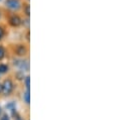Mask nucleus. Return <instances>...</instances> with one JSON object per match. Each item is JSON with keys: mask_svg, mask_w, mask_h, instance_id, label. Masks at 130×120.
<instances>
[{"mask_svg": "<svg viewBox=\"0 0 130 120\" xmlns=\"http://www.w3.org/2000/svg\"><path fill=\"white\" fill-rule=\"evenodd\" d=\"M13 88H14V87H13L12 81H11L10 79H7V80H5V81L3 82V84L1 85V92H2L4 95L8 96V95H10V94L12 93Z\"/></svg>", "mask_w": 130, "mask_h": 120, "instance_id": "nucleus-1", "label": "nucleus"}, {"mask_svg": "<svg viewBox=\"0 0 130 120\" xmlns=\"http://www.w3.org/2000/svg\"><path fill=\"white\" fill-rule=\"evenodd\" d=\"M5 5L7 8L11 10H18L21 7V3L19 0H6Z\"/></svg>", "mask_w": 130, "mask_h": 120, "instance_id": "nucleus-2", "label": "nucleus"}, {"mask_svg": "<svg viewBox=\"0 0 130 120\" xmlns=\"http://www.w3.org/2000/svg\"><path fill=\"white\" fill-rule=\"evenodd\" d=\"M9 24L11 25V26H13V27H18V26H20L21 25V23H22V20H21V18L18 16V15H15V14H13V15H11L10 17H9Z\"/></svg>", "mask_w": 130, "mask_h": 120, "instance_id": "nucleus-3", "label": "nucleus"}, {"mask_svg": "<svg viewBox=\"0 0 130 120\" xmlns=\"http://www.w3.org/2000/svg\"><path fill=\"white\" fill-rule=\"evenodd\" d=\"M14 65H16L21 70H28V63L26 61L17 60L14 62Z\"/></svg>", "mask_w": 130, "mask_h": 120, "instance_id": "nucleus-4", "label": "nucleus"}, {"mask_svg": "<svg viewBox=\"0 0 130 120\" xmlns=\"http://www.w3.org/2000/svg\"><path fill=\"white\" fill-rule=\"evenodd\" d=\"M26 52H27L26 48H25L24 46H22V44H18V46L15 48V54H16L17 56H24V55L26 54Z\"/></svg>", "mask_w": 130, "mask_h": 120, "instance_id": "nucleus-5", "label": "nucleus"}, {"mask_svg": "<svg viewBox=\"0 0 130 120\" xmlns=\"http://www.w3.org/2000/svg\"><path fill=\"white\" fill-rule=\"evenodd\" d=\"M11 112H12V117L14 118V120H22L21 119V116L17 113V111H16V109L14 108V109H12L11 110Z\"/></svg>", "mask_w": 130, "mask_h": 120, "instance_id": "nucleus-6", "label": "nucleus"}, {"mask_svg": "<svg viewBox=\"0 0 130 120\" xmlns=\"http://www.w3.org/2000/svg\"><path fill=\"white\" fill-rule=\"evenodd\" d=\"M23 98H24V101H25L27 104H29V102H30V92H29V90H27L24 93Z\"/></svg>", "mask_w": 130, "mask_h": 120, "instance_id": "nucleus-7", "label": "nucleus"}, {"mask_svg": "<svg viewBox=\"0 0 130 120\" xmlns=\"http://www.w3.org/2000/svg\"><path fill=\"white\" fill-rule=\"evenodd\" d=\"M8 71V66L4 65V64H1L0 65V74H4Z\"/></svg>", "mask_w": 130, "mask_h": 120, "instance_id": "nucleus-8", "label": "nucleus"}, {"mask_svg": "<svg viewBox=\"0 0 130 120\" xmlns=\"http://www.w3.org/2000/svg\"><path fill=\"white\" fill-rule=\"evenodd\" d=\"M4 57H5V49L2 46H0V61L2 60Z\"/></svg>", "mask_w": 130, "mask_h": 120, "instance_id": "nucleus-9", "label": "nucleus"}, {"mask_svg": "<svg viewBox=\"0 0 130 120\" xmlns=\"http://www.w3.org/2000/svg\"><path fill=\"white\" fill-rule=\"evenodd\" d=\"M6 108H7L8 110H12V109H14V108H15V103H14V102H10V103H8V104L6 105Z\"/></svg>", "mask_w": 130, "mask_h": 120, "instance_id": "nucleus-10", "label": "nucleus"}, {"mask_svg": "<svg viewBox=\"0 0 130 120\" xmlns=\"http://www.w3.org/2000/svg\"><path fill=\"white\" fill-rule=\"evenodd\" d=\"M4 34H5V31H4V28L2 26H0V40L4 37Z\"/></svg>", "mask_w": 130, "mask_h": 120, "instance_id": "nucleus-11", "label": "nucleus"}, {"mask_svg": "<svg viewBox=\"0 0 130 120\" xmlns=\"http://www.w3.org/2000/svg\"><path fill=\"white\" fill-rule=\"evenodd\" d=\"M29 81H30V79H29V77L27 76V77L25 78V85H26L27 90H29Z\"/></svg>", "mask_w": 130, "mask_h": 120, "instance_id": "nucleus-12", "label": "nucleus"}, {"mask_svg": "<svg viewBox=\"0 0 130 120\" xmlns=\"http://www.w3.org/2000/svg\"><path fill=\"white\" fill-rule=\"evenodd\" d=\"M25 14L27 16H29V5L28 4H26V6H25Z\"/></svg>", "mask_w": 130, "mask_h": 120, "instance_id": "nucleus-13", "label": "nucleus"}, {"mask_svg": "<svg viewBox=\"0 0 130 120\" xmlns=\"http://www.w3.org/2000/svg\"><path fill=\"white\" fill-rule=\"evenodd\" d=\"M0 120H10V118H9V116L7 114H4V115H2V117L0 118Z\"/></svg>", "mask_w": 130, "mask_h": 120, "instance_id": "nucleus-14", "label": "nucleus"}, {"mask_svg": "<svg viewBox=\"0 0 130 120\" xmlns=\"http://www.w3.org/2000/svg\"><path fill=\"white\" fill-rule=\"evenodd\" d=\"M0 114H1V107H0Z\"/></svg>", "mask_w": 130, "mask_h": 120, "instance_id": "nucleus-15", "label": "nucleus"}, {"mask_svg": "<svg viewBox=\"0 0 130 120\" xmlns=\"http://www.w3.org/2000/svg\"><path fill=\"white\" fill-rule=\"evenodd\" d=\"M0 92H1V85H0Z\"/></svg>", "mask_w": 130, "mask_h": 120, "instance_id": "nucleus-16", "label": "nucleus"}, {"mask_svg": "<svg viewBox=\"0 0 130 120\" xmlns=\"http://www.w3.org/2000/svg\"><path fill=\"white\" fill-rule=\"evenodd\" d=\"M0 17H1V11H0Z\"/></svg>", "mask_w": 130, "mask_h": 120, "instance_id": "nucleus-17", "label": "nucleus"}]
</instances>
